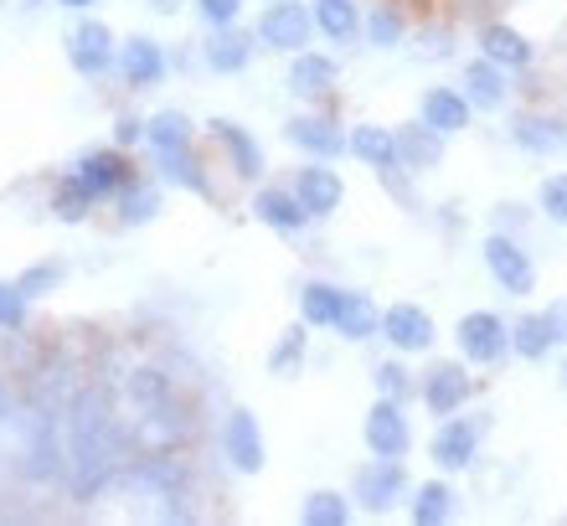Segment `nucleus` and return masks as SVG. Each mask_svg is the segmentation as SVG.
Segmentation results:
<instances>
[{"instance_id": "14", "label": "nucleus", "mask_w": 567, "mask_h": 526, "mask_svg": "<svg viewBox=\"0 0 567 526\" xmlns=\"http://www.w3.org/2000/svg\"><path fill=\"white\" fill-rule=\"evenodd\" d=\"M207 135H212V145L223 151V161H227V171H233V176H238V181H264L269 155H264V145H258V135L248 130V124L217 114V120H207Z\"/></svg>"}, {"instance_id": "5", "label": "nucleus", "mask_w": 567, "mask_h": 526, "mask_svg": "<svg viewBox=\"0 0 567 526\" xmlns=\"http://www.w3.org/2000/svg\"><path fill=\"white\" fill-rule=\"evenodd\" d=\"M485 429H491V413H449L439 419L429 439V460L433 470H444V475H464V470L480 460V444H485Z\"/></svg>"}, {"instance_id": "26", "label": "nucleus", "mask_w": 567, "mask_h": 526, "mask_svg": "<svg viewBox=\"0 0 567 526\" xmlns=\"http://www.w3.org/2000/svg\"><path fill=\"white\" fill-rule=\"evenodd\" d=\"M511 145L526 155H557L567 151V120L553 109H526L511 120Z\"/></svg>"}, {"instance_id": "31", "label": "nucleus", "mask_w": 567, "mask_h": 526, "mask_svg": "<svg viewBox=\"0 0 567 526\" xmlns=\"http://www.w3.org/2000/svg\"><path fill=\"white\" fill-rule=\"evenodd\" d=\"M398 161H403L413 176H429V171H439V161H444V135L429 130L423 120L398 124Z\"/></svg>"}, {"instance_id": "8", "label": "nucleus", "mask_w": 567, "mask_h": 526, "mask_svg": "<svg viewBox=\"0 0 567 526\" xmlns=\"http://www.w3.org/2000/svg\"><path fill=\"white\" fill-rule=\"evenodd\" d=\"M454 347L470 367H501L511 357V320L495 310H464L454 326Z\"/></svg>"}, {"instance_id": "18", "label": "nucleus", "mask_w": 567, "mask_h": 526, "mask_svg": "<svg viewBox=\"0 0 567 526\" xmlns=\"http://www.w3.org/2000/svg\"><path fill=\"white\" fill-rule=\"evenodd\" d=\"M165 73H171V47L155 42V37H145V31H135V37H124L120 42V78L130 93H150L161 89Z\"/></svg>"}, {"instance_id": "19", "label": "nucleus", "mask_w": 567, "mask_h": 526, "mask_svg": "<svg viewBox=\"0 0 567 526\" xmlns=\"http://www.w3.org/2000/svg\"><path fill=\"white\" fill-rule=\"evenodd\" d=\"M254 58H258V37H254V27H243V21L238 27L207 31V42H202V68L217 78H243L254 68Z\"/></svg>"}, {"instance_id": "30", "label": "nucleus", "mask_w": 567, "mask_h": 526, "mask_svg": "<svg viewBox=\"0 0 567 526\" xmlns=\"http://www.w3.org/2000/svg\"><path fill=\"white\" fill-rule=\"evenodd\" d=\"M341 305H346V285H336V279H305L299 285V320L310 331H336Z\"/></svg>"}, {"instance_id": "42", "label": "nucleus", "mask_w": 567, "mask_h": 526, "mask_svg": "<svg viewBox=\"0 0 567 526\" xmlns=\"http://www.w3.org/2000/svg\"><path fill=\"white\" fill-rule=\"evenodd\" d=\"M93 207H99V202H93L89 192H78V186H73V181H68V176L58 181V192H52V217H58V223H68V227L89 223V217H93Z\"/></svg>"}, {"instance_id": "28", "label": "nucleus", "mask_w": 567, "mask_h": 526, "mask_svg": "<svg viewBox=\"0 0 567 526\" xmlns=\"http://www.w3.org/2000/svg\"><path fill=\"white\" fill-rule=\"evenodd\" d=\"M155 161V181L161 186H176V192H192V196H212V181H207V161L186 145V151H150Z\"/></svg>"}, {"instance_id": "21", "label": "nucleus", "mask_w": 567, "mask_h": 526, "mask_svg": "<svg viewBox=\"0 0 567 526\" xmlns=\"http://www.w3.org/2000/svg\"><path fill=\"white\" fill-rule=\"evenodd\" d=\"M289 186H295V196L305 202V212H310L315 223H326L330 212H341V202H346V181L336 171V161H305L289 176Z\"/></svg>"}, {"instance_id": "13", "label": "nucleus", "mask_w": 567, "mask_h": 526, "mask_svg": "<svg viewBox=\"0 0 567 526\" xmlns=\"http://www.w3.org/2000/svg\"><path fill=\"white\" fill-rule=\"evenodd\" d=\"M284 140H289L299 155H310V161H341L346 155V124L330 120L326 104L305 109V114H289V120H284Z\"/></svg>"}, {"instance_id": "39", "label": "nucleus", "mask_w": 567, "mask_h": 526, "mask_svg": "<svg viewBox=\"0 0 567 526\" xmlns=\"http://www.w3.org/2000/svg\"><path fill=\"white\" fill-rule=\"evenodd\" d=\"M357 516V501L341 496V491H310L299 501V522L305 526H351Z\"/></svg>"}, {"instance_id": "49", "label": "nucleus", "mask_w": 567, "mask_h": 526, "mask_svg": "<svg viewBox=\"0 0 567 526\" xmlns=\"http://www.w3.org/2000/svg\"><path fill=\"white\" fill-rule=\"evenodd\" d=\"M140 6H145L150 16H161V21H165V16H181L192 0H140Z\"/></svg>"}, {"instance_id": "6", "label": "nucleus", "mask_w": 567, "mask_h": 526, "mask_svg": "<svg viewBox=\"0 0 567 526\" xmlns=\"http://www.w3.org/2000/svg\"><path fill=\"white\" fill-rule=\"evenodd\" d=\"M68 181H73L78 192H89L93 202H114L130 181H140V166L130 161V151L104 145V151H83V155H78L73 166H68Z\"/></svg>"}, {"instance_id": "7", "label": "nucleus", "mask_w": 567, "mask_h": 526, "mask_svg": "<svg viewBox=\"0 0 567 526\" xmlns=\"http://www.w3.org/2000/svg\"><path fill=\"white\" fill-rule=\"evenodd\" d=\"M217 444H223L227 470H233V475H243V481L264 475V465H269L264 423H258L254 408H227V419H223V434H217Z\"/></svg>"}, {"instance_id": "47", "label": "nucleus", "mask_w": 567, "mask_h": 526, "mask_svg": "<svg viewBox=\"0 0 567 526\" xmlns=\"http://www.w3.org/2000/svg\"><path fill=\"white\" fill-rule=\"evenodd\" d=\"M140 140H145V120L120 114V120H114V145H120V151H130V145H140Z\"/></svg>"}, {"instance_id": "25", "label": "nucleus", "mask_w": 567, "mask_h": 526, "mask_svg": "<svg viewBox=\"0 0 567 526\" xmlns=\"http://www.w3.org/2000/svg\"><path fill=\"white\" fill-rule=\"evenodd\" d=\"M419 120L429 124V130H439L444 140H454V135H464V130L475 124V109H470L464 89L433 83V89H423V99H419Z\"/></svg>"}, {"instance_id": "23", "label": "nucleus", "mask_w": 567, "mask_h": 526, "mask_svg": "<svg viewBox=\"0 0 567 526\" xmlns=\"http://www.w3.org/2000/svg\"><path fill=\"white\" fill-rule=\"evenodd\" d=\"M346 155H357L361 166L377 171L382 181H392L403 171V161H398V130H388V124H351L346 130Z\"/></svg>"}, {"instance_id": "17", "label": "nucleus", "mask_w": 567, "mask_h": 526, "mask_svg": "<svg viewBox=\"0 0 567 526\" xmlns=\"http://www.w3.org/2000/svg\"><path fill=\"white\" fill-rule=\"evenodd\" d=\"M336 83H341V62L330 52H315V47L295 52L289 68H284V93H295L299 104H326L336 93Z\"/></svg>"}, {"instance_id": "12", "label": "nucleus", "mask_w": 567, "mask_h": 526, "mask_svg": "<svg viewBox=\"0 0 567 526\" xmlns=\"http://www.w3.org/2000/svg\"><path fill=\"white\" fill-rule=\"evenodd\" d=\"M480 258H485V269H491L495 285L506 289V295H516V300H526V295L537 289V258L526 254L511 233H491L485 248H480Z\"/></svg>"}, {"instance_id": "33", "label": "nucleus", "mask_w": 567, "mask_h": 526, "mask_svg": "<svg viewBox=\"0 0 567 526\" xmlns=\"http://www.w3.org/2000/svg\"><path fill=\"white\" fill-rule=\"evenodd\" d=\"M165 212V186L161 181H130L120 196H114V217H120V227H145V223H155Z\"/></svg>"}, {"instance_id": "27", "label": "nucleus", "mask_w": 567, "mask_h": 526, "mask_svg": "<svg viewBox=\"0 0 567 526\" xmlns=\"http://www.w3.org/2000/svg\"><path fill=\"white\" fill-rule=\"evenodd\" d=\"M464 99L475 114H501L511 104V73L506 68H495L491 58H470L464 62V78H460Z\"/></svg>"}, {"instance_id": "37", "label": "nucleus", "mask_w": 567, "mask_h": 526, "mask_svg": "<svg viewBox=\"0 0 567 526\" xmlns=\"http://www.w3.org/2000/svg\"><path fill=\"white\" fill-rule=\"evenodd\" d=\"M124 398L140 408H155L165 403V398H176V377L165 372V367H155V361H145V367H135V372L124 377Z\"/></svg>"}, {"instance_id": "11", "label": "nucleus", "mask_w": 567, "mask_h": 526, "mask_svg": "<svg viewBox=\"0 0 567 526\" xmlns=\"http://www.w3.org/2000/svg\"><path fill=\"white\" fill-rule=\"evenodd\" d=\"M475 47L480 58H491L495 68H506V73H532L537 68V42L526 37L522 27H511V21H501V16H485L475 27Z\"/></svg>"}, {"instance_id": "46", "label": "nucleus", "mask_w": 567, "mask_h": 526, "mask_svg": "<svg viewBox=\"0 0 567 526\" xmlns=\"http://www.w3.org/2000/svg\"><path fill=\"white\" fill-rule=\"evenodd\" d=\"M27 295L16 279H0V331H21L27 326Z\"/></svg>"}, {"instance_id": "38", "label": "nucleus", "mask_w": 567, "mask_h": 526, "mask_svg": "<svg viewBox=\"0 0 567 526\" xmlns=\"http://www.w3.org/2000/svg\"><path fill=\"white\" fill-rule=\"evenodd\" d=\"M557 351L553 331H547V316H522V320H511V357H522V361H547Z\"/></svg>"}, {"instance_id": "43", "label": "nucleus", "mask_w": 567, "mask_h": 526, "mask_svg": "<svg viewBox=\"0 0 567 526\" xmlns=\"http://www.w3.org/2000/svg\"><path fill=\"white\" fill-rule=\"evenodd\" d=\"M62 279H68V264H62V258H42V264H31L16 285H21V295H27V300H42V295H58Z\"/></svg>"}, {"instance_id": "1", "label": "nucleus", "mask_w": 567, "mask_h": 526, "mask_svg": "<svg viewBox=\"0 0 567 526\" xmlns=\"http://www.w3.org/2000/svg\"><path fill=\"white\" fill-rule=\"evenodd\" d=\"M62 450H68V491L73 501H99L114 491L124 454H130V429L114 419V398L104 382H78V392L62 408Z\"/></svg>"}, {"instance_id": "22", "label": "nucleus", "mask_w": 567, "mask_h": 526, "mask_svg": "<svg viewBox=\"0 0 567 526\" xmlns=\"http://www.w3.org/2000/svg\"><path fill=\"white\" fill-rule=\"evenodd\" d=\"M361 439H367V450L372 454H392V460H403L413 450V423H408V408L392 403V398H377L367 408V419H361Z\"/></svg>"}, {"instance_id": "41", "label": "nucleus", "mask_w": 567, "mask_h": 526, "mask_svg": "<svg viewBox=\"0 0 567 526\" xmlns=\"http://www.w3.org/2000/svg\"><path fill=\"white\" fill-rule=\"evenodd\" d=\"M408 47H413L419 62H444L454 58V27L449 21H423V27L408 31Z\"/></svg>"}, {"instance_id": "48", "label": "nucleus", "mask_w": 567, "mask_h": 526, "mask_svg": "<svg viewBox=\"0 0 567 526\" xmlns=\"http://www.w3.org/2000/svg\"><path fill=\"white\" fill-rule=\"evenodd\" d=\"M542 316H547V331H553L557 347H567V300H553Z\"/></svg>"}, {"instance_id": "50", "label": "nucleus", "mask_w": 567, "mask_h": 526, "mask_svg": "<svg viewBox=\"0 0 567 526\" xmlns=\"http://www.w3.org/2000/svg\"><path fill=\"white\" fill-rule=\"evenodd\" d=\"M52 6H58V11H68V16H89L99 0H52Z\"/></svg>"}, {"instance_id": "35", "label": "nucleus", "mask_w": 567, "mask_h": 526, "mask_svg": "<svg viewBox=\"0 0 567 526\" xmlns=\"http://www.w3.org/2000/svg\"><path fill=\"white\" fill-rule=\"evenodd\" d=\"M145 145L150 151H186L196 145V120L186 109H155L145 120Z\"/></svg>"}, {"instance_id": "40", "label": "nucleus", "mask_w": 567, "mask_h": 526, "mask_svg": "<svg viewBox=\"0 0 567 526\" xmlns=\"http://www.w3.org/2000/svg\"><path fill=\"white\" fill-rule=\"evenodd\" d=\"M372 382H377V398H392V403H403V408L419 398V377H413L408 357H398V351H392V357L377 367Z\"/></svg>"}, {"instance_id": "51", "label": "nucleus", "mask_w": 567, "mask_h": 526, "mask_svg": "<svg viewBox=\"0 0 567 526\" xmlns=\"http://www.w3.org/2000/svg\"><path fill=\"white\" fill-rule=\"evenodd\" d=\"M11 423V392H6V382H0V429Z\"/></svg>"}, {"instance_id": "29", "label": "nucleus", "mask_w": 567, "mask_h": 526, "mask_svg": "<svg viewBox=\"0 0 567 526\" xmlns=\"http://www.w3.org/2000/svg\"><path fill=\"white\" fill-rule=\"evenodd\" d=\"M454 516H460V491H454L444 475L408 491V522L413 526H449Z\"/></svg>"}, {"instance_id": "45", "label": "nucleus", "mask_w": 567, "mask_h": 526, "mask_svg": "<svg viewBox=\"0 0 567 526\" xmlns=\"http://www.w3.org/2000/svg\"><path fill=\"white\" fill-rule=\"evenodd\" d=\"M537 212L547 217V223L567 227V171H557V176L542 181V192H537Z\"/></svg>"}, {"instance_id": "20", "label": "nucleus", "mask_w": 567, "mask_h": 526, "mask_svg": "<svg viewBox=\"0 0 567 526\" xmlns=\"http://www.w3.org/2000/svg\"><path fill=\"white\" fill-rule=\"evenodd\" d=\"M258 217V223L269 227V233H279V238H299L305 227L315 223L310 212H305V202L295 196V186L289 181H264L254 192V207H248Z\"/></svg>"}, {"instance_id": "16", "label": "nucleus", "mask_w": 567, "mask_h": 526, "mask_svg": "<svg viewBox=\"0 0 567 526\" xmlns=\"http://www.w3.org/2000/svg\"><path fill=\"white\" fill-rule=\"evenodd\" d=\"M419 398L433 419H449L460 413L470 398H475V377H470V361H433L429 372L419 377Z\"/></svg>"}, {"instance_id": "52", "label": "nucleus", "mask_w": 567, "mask_h": 526, "mask_svg": "<svg viewBox=\"0 0 567 526\" xmlns=\"http://www.w3.org/2000/svg\"><path fill=\"white\" fill-rule=\"evenodd\" d=\"M563 388H567V361H563Z\"/></svg>"}, {"instance_id": "34", "label": "nucleus", "mask_w": 567, "mask_h": 526, "mask_svg": "<svg viewBox=\"0 0 567 526\" xmlns=\"http://www.w3.org/2000/svg\"><path fill=\"white\" fill-rule=\"evenodd\" d=\"M336 331H341L351 347H361V341H377V336H382V310H377V300L367 295V289H346V305H341Z\"/></svg>"}, {"instance_id": "44", "label": "nucleus", "mask_w": 567, "mask_h": 526, "mask_svg": "<svg viewBox=\"0 0 567 526\" xmlns=\"http://www.w3.org/2000/svg\"><path fill=\"white\" fill-rule=\"evenodd\" d=\"M243 6H248V0H192V16L207 31H217V27H238Z\"/></svg>"}, {"instance_id": "15", "label": "nucleus", "mask_w": 567, "mask_h": 526, "mask_svg": "<svg viewBox=\"0 0 567 526\" xmlns=\"http://www.w3.org/2000/svg\"><path fill=\"white\" fill-rule=\"evenodd\" d=\"M382 341H388L398 357H429V351L439 347V326H433V316L423 305L398 300L382 310Z\"/></svg>"}, {"instance_id": "3", "label": "nucleus", "mask_w": 567, "mask_h": 526, "mask_svg": "<svg viewBox=\"0 0 567 526\" xmlns=\"http://www.w3.org/2000/svg\"><path fill=\"white\" fill-rule=\"evenodd\" d=\"M258 52H274V58H295L315 42V16L310 0H264V11L254 21Z\"/></svg>"}, {"instance_id": "4", "label": "nucleus", "mask_w": 567, "mask_h": 526, "mask_svg": "<svg viewBox=\"0 0 567 526\" xmlns=\"http://www.w3.org/2000/svg\"><path fill=\"white\" fill-rule=\"evenodd\" d=\"M62 52H68V68H73L78 78H109L120 68V37L93 11L73 16V27L62 31Z\"/></svg>"}, {"instance_id": "32", "label": "nucleus", "mask_w": 567, "mask_h": 526, "mask_svg": "<svg viewBox=\"0 0 567 526\" xmlns=\"http://www.w3.org/2000/svg\"><path fill=\"white\" fill-rule=\"evenodd\" d=\"M310 16H315V37L346 47V42H361V0H310Z\"/></svg>"}, {"instance_id": "2", "label": "nucleus", "mask_w": 567, "mask_h": 526, "mask_svg": "<svg viewBox=\"0 0 567 526\" xmlns=\"http://www.w3.org/2000/svg\"><path fill=\"white\" fill-rule=\"evenodd\" d=\"M114 491L135 501H171V496H192V465L181 460V450H145V454H124Z\"/></svg>"}, {"instance_id": "9", "label": "nucleus", "mask_w": 567, "mask_h": 526, "mask_svg": "<svg viewBox=\"0 0 567 526\" xmlns=\"http://www.w3.org/2000/svg\"><path fill=\"white\" fill-rule=\"evenodd\" d=\"M403 496H408V465L392 460V454H372V460L357 465V475H351V501H357L361 512L382 516Z\"/></svg>"}, {"instance_id": "10", "label": "nucleus", "mask_w": 567, "mask_h": 526, "mask_svg": "<svg viewBox=\"0 0 567 526\" xmlns=\"http://www.w3.org/2000/svg\"><path fill=\"white\" fill-rule=\"evenodd\" d=\"M192 439V408L181 398H165L155 408H140V419L130 423V454L145 450H181Z\"/></svg>"}, {"instance_id": "36", "label": "nucleus", "mask_w": 567, "mask_h": 526, "mask_svg": "<svg viewBox=\"0 0 567 526\" xmlns=\"http://www.w3.org/2000/svg\"><path fill=\"white\" fill-rule=\"evenodd\" d=\"M305 357H310V326H305V320H295V326H284V331L274 336L269 377H299V372H305Z\"/></svg>"}, {"instance_id": "24", "label": "nucleus", "mask_w": 567, "mask_h": 526, "mask_svg": "<svg viewBox=\"0 0 567 526\" xmlns=\"http://www.w3.org/2000/svg\"><path fill=\"white\" fill-rule=\"evenodd\" d=\"M408 31H413V21H408L403 0H367V6H361V42L372 47V52H398V47H408Z\"/></svg>"}]
</instances>
